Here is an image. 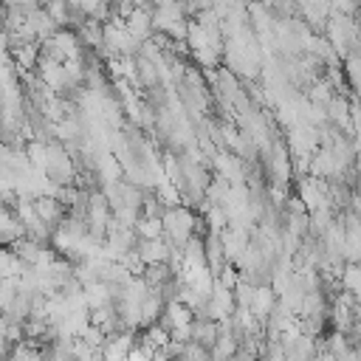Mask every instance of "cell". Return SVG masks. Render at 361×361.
<instances>
[{"mask_svg": "<svg viewBox=\"0 0 361 361\" xmlns=\"http://www.w3.org/2000/svg\"><path fill=\"white\" fill-rule=\"evenodd\" d=\"M355 299H358V305H361V288H358V293H355Z\"/></svg>", "mask_w": 361, "mask_h": 361, "instance_id": "obj_11", "label": "cell"}, {"mask_svg": "<svg viewBox=\"0 0 361 361\" xmlns=\"http://www.w3.org/2000/svg\"><path fill=\"white\" fill-rule=\"evenodd\" d=\"M124 361H152V353L147 350V347H141L138 341H135V347L127 353V358Z\"/></svg>", "mask_w": 361, "mask_h": 361, "instance_id": "obj_10", "label": "cell"}, {"mask_svg": "<svg viewBox=\"0 0 361 361\" xmlns=\"http://www.w3.org/2000/svg\"><path fill=\"white\" fill-rule=\"evenodd\" d=\"M324 350L330 353V355H336V358H341L344 353H350L353 347H350V341H347V333H333L330 338H327V344H324Z\"/></svg>", "mask_w": 361, "mask_h": 361, "instance_id": "obj_9", "label": "cell"}, {"mask_svg": "<svg viewBox=\"0 0 361 361\" xmlns=\"http://www.w3.org/2000/svg\"><path fill=\"white\" fill-rule=\"evenodd\" d=\"M133 347H135V336H133V330H121V333L107 336L104 344L99 347V353H102L104 361H124L127 353H130Z\"/></svg>", "mask_w": 361, "mask_h": 361, "instance_id": "obj_2", "label": "cell"}, {"mask_svg": "<svg viewBox=\"0 0 361 361\" xmlns=\"http://www.w3.org/2000/svg\"><path fill=\"white\" fill-rule=\"evenodd\" d=\"M276 307V293L271 290V285H257L254 288V299H251V313L259 319V322H265L268 316H271V310Z\"/></svg>", "mask_w": 361, "mask_h": 361, "instance_id": "obj_4", "label": "cell"}, {"mask_svg": "<svg viewBox=\"0 0 361 361\" xmlns=\"http://www.w3.org/2000/svg\"><path fill=\"white\" fill-rule=\"evenodd\" d=\"M217 333H220V324H217V322H212V319H200V316L192 319V341H195V344L212 350V344L217 341Z\"/></svg>", "mask_w": 361, "mask_h": 361, "instance_id": "obj_5", "label": "cell"}, {"mask_svg": "<svg viewBox=\"0 0 361 361\" xmlns=\"http://www.w3.org/2000/svg\"><path fill=\"white\" fill-rule=\"evenodd\" d=\"M161 223H164V231H166V237H169V245H180V248H183V245L192 240L195 217L189 214V209L172 206V209L161 217Z\"/></svg>", "mask_w": 361, "mask_h": 361, "instance_id": "obj_1", "label": "cell"}, {"mask_svg": "<svg viewBox=\"0 0 361 361\" xmlns=\"http://www.w3.org/2000/svg\"><path fill=\"white\" fill-rule=\"evenodd\" d=\"M175 361H209V350L195 344V341H183L180 344V355Z\"/></svg>", "mask_w": 361, "mask_h": 361, "instance_id": "obj_8", "label": "cell"}, {"mask_svg": "<svg viewBox=\"0 0 361 361\" xmlns=\"http://www.w3.org/2000/svg\"><path fill=\"white\" fill-rule=\"evenodd\" d=\"M192 319H195V313L183 305V302H178V299H169L166 305H164V313H161V324L166 327V330H175V327H186V324H192Z\"/></svg>", "mask_w": 361, "mask_h": 361, "instance_id": "obj_3", "label": "cell"}, {"mask_svg": "<svg viewBox=\"0 0 361 361\" xmlns=\"http://www.w3.org/2000/svg\"><path fill=\"white\" fill-rule=\"evenodd\" d=\"M135 231L141 240H158L164 234V223H161V217H138Z\"/></svg>", "mask_w": 361, "mask_h": 361, "instance_id": "obj_6", "label": "cell"}, {"mask_svg": "<svg viewBox=\"0 0 361 361\" xmlns=\"http://www.w3.org/2000/svg\"><path fill=\"white\" fill-rule=\"evenodd\" d=\"M341 285H344V290L358 293V288H361V262H350L341 271Z\"/></svg>", "mask_w": 361, "mask_h": 361, "instance_id": "obj_7", "label": "cell"}]
</instances>
